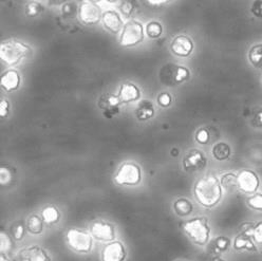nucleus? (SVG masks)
<instances>
[{
	"label": "nucleus",
	"mask_w": 262,
	"mask_h": 261,
	"mask_svg": "<svg viewBox=\"0 0 262 261\" xmlns=\"http://www.w3.org/2000/svg\"><path fill=\"white\" fill-rule=\"evenodd\" d=\"M238 189L242 192L252 194L255 193L260 185V180L258 175L251 169H242L237 175Z\"/></svg>",
	"instance_id": "11"
},
{
	"label": "nucleus",
	"mask_w": 262,
	"mask_h": 261,
	"mask_svg": "<svg viewBox=\"0 0 262 261\" xmlns=\"http://www.w3.org/2000/svg\"><path fill=\"white\" fill-rule=\"evenodd\" d=\"M0 261H12L8 256H6V254H2L0 256Z\"/></svg>",
	"instance_id": "44"
},
{
	"label": "nucleus",
	"mask_w": 262,
	"mask_h": 261,
	"mask_svg": "<svg viewBox=\"0 0 262 261\" xmlns=\"http://www.w3.org/2000/svg\"><path fill=\"white\" fill-rule=\"evenodd\" d=\"M102 23L104 28L111 32L113 34H118L120 32H122L124 28V23L121 18V16L118 12L116 11H106L103 13V17H102Z\"/></svg>",
	"instance_id": "15"
},
{
	"label": "nucleus",
	"mask_w": 262,
	"mask_h": 261,
	"mask_svg": "<svg viewBox=\"0 0 262 261\" xmlns=\"http://www.w3.org/2000/svg\"><path fill=\"white\" fill-rule=\"evenodd\" d=\"M27 231V225L23 221H18L12 227V237L15 241H21L26 236Z\"/></svg>",
	"instance_id": "31"
},
{
	"label": "nucleus",
	"mask_w": 262,
	"mask_h": 261,
	"mask_svg": "<svg viewBox=\"0 0 262 261\" xmlns=\"http://www.w3.org/2000/svg\"><path fill=\"white\" fill-rule=\"evenodd\" d=\"M173 210L179 217H188L193 211V204L187 198H178L173 202Z\"/></svg>",
	"instance_id": "21"
},
{
	"label": "nucleus",
	"mask_w": 262,
	"mask_h": 261,
	"mask_svg": "<svg viewBox=\"0 0 262 261\" xmlns=\"http://www.w3.org/2000/svg\"><path fill=\"white\" fill-rule=\"evenodd\" d=\"M251 11L256 17L262 18V0H255L252 5Z\"/></svg>",
	"instance_id": "39"
},
{
	"label": "nucleus",
	"mask_w": 262,
	"mask_h": 261,
	"mask_svg": "<svg viewBox=\"0 0 262 261\" xmlns=\"http://www.w3.org/2000/svg\"><path fill=\"white\" fill-rule=\"evenodd\" d=\"M183 232L195 246L204 247L210 239V226L206 217H194L183 224Z\"/></svg>",
	"instance_id": "3"
},
{
	"label": "nucleus",
	"mask_w": 262,
	"mask_h": 261,
	"mask_svg": "<svg viewBox=\"0 0 262 261\" xmlns=\"http://www.w3.org/2000/svg\"><path fill=\"white\" fill-rule=\"evenodd\" d=\"M127 258V250L123 242L111 241L104 247L101 259L102 261H125Z\"/></svg>",
	"instance_id": "13"
},
{
	"label": "nucleus",
	"mask_w": 262,
	"mask_h": 261,
	"mask_svg": "<svg viewBox=\"0 0 262 261\" xmlns=\"http://www.w3.org/2000/svg\"><path fill=\"white\" fill-rule=\"evenodd\" d=\"M13 247L12 238L8 233H6L4 230L0 233V250H2V254L9 253Z\"/></svg>",
	"instance_id": "32"
},
{
	"label": "nucleus",
	"mask_w": 262,
	"mask_h": 261,
	"mask_svg": "<svg viewBox=\"0 0 262 261\" xmlns=\"http://www.w3.org/2000/svg\"><path fill=\"white\" fill-rule=\"evenodd\" d=\"M136 118L140 122H146L152 119L156 114V109L154 104L148 100H143L140 102L136 109Z\"/></svg>",
	"instance_id": "19"
},
{
	"label": "nucleus",
	"mask_w": 262,
	"mask_h": 261,
	"mask_svg": "<svg viewBox=\"0 0 262 261\" xmlns=\"http://www.w3.org/2000/svg\"><path fill=\"white\" fill-rule=\"evenodd\" d=\"M170 2H172V0H147V3L152 7H161L163 5L169 4Z\"/></svg>",
	"instance_id": "42"
},
{
	"label": "nucleus",
	"mask_w": 262,
	"mask_h": 261,
	"mask_svg": "<svg viewBox=\"0 0 262 261\" xmlns=\"http://www.w3.org/2000/svg\"><path fill=\"white\" fill-rule=\"evenodd\" d=\"M234 249L236 251H250V252H256L257 248L254 243L253 238L244 232H241L234 240Z\"/></svg>",
	"instance_id": "20"
},
{
	"label": "nucleus",
	"mask_w": 262,
	"mask_h": 261,
	"mask_svg": "<svg viewBox=\"0 0 262 261\" xmlns=\"http://www.w3.org/2000/svg\"><path fill=\"white\" fill-rule=\"evenodd\" d=\"M193 194L201 206L212 208L220 203L223 197V187L216 176L208 175L194 183Z\"/></svg>",
	"instance_id": "1"
},
{
	"label": "nucleus",
	"mask_w": 262,
	"mask_h": 261,
	"mask_svg": "<svg viewBox=\"0 0 262 261\" xmlns=\"http://www.w3.org/2000/svg\"><path fill=\"white\" fill-rule=\"evenodd\" d=\"M120 11L125 18H130L136 11V6L133 0H123L120 5Z\"/></svg>",
	"instance_id": "33"
},
{
	"label": "nucleus",
	"mask_w": 262,
	"mask_h": 261,
	"mask_svg": "<svg viewBox=\"0 0 262 261\" xmlns=\"http://www.w3.org/2000/svg\"><path fill=\"white\" fill-rule=\"evenodd\" d=\"M40 217L42 218L45 224L53 225L59 222L60 220V211L59 209L54 205H47L42 208Z\"/></svg>",
	"instance_id": "22"
},
{
	"label": "nucleus",
	"mask_w": 262,
	"mask_h": 261,
	"mask_svg": "<svg viewBox=\"0 0 262 261\" xmlns=\"http://www.w3.org/2000/svg\"><path fill=\"white\" fill-rule=\"evenodd\" d=\"M118 95L122 104H130L140 100L141 90L137 85L130 83V81H125L121 85Z\"/></svg>",
	"instance_id": "17"
},
{
	"label": "nucleus",
	"mask_w": 262,
	"mask_h": 261,
	"mask_svg": "<svg viewBox=\"0 0 262 261\" xmlns=\"http://www.w3.org/2000/svg\"><path fill=\"white\" fill-rule=\"evenodd\" d=\"M178 261H185V260H178Z\"/></svg>",
	"instance_id": "49"
},
{
	"label": "nucleus",
	"mask_w": 262,
	"mask_h": 261,
	"mask_svg": "<svg viewBox=\"0 0 262 261\" xmlns=\"http://www.w3.org/2000/svg\"><path fill=\"white\" fill-rule=\"evenodd\" d=\"M89 232L94 239L103 242L114 241L117 237V231L114 225L104 220H94L91 222Z\"/></svg>",
	"instance_id": "8"
},
{
	"label": "nucleus",
	"mask_w": 262,
	"mask_h": 261,
	"mask_svg": "<svg viewBox=\"0 0 262 261\" xmlns=\"http://www.w3.org/2000/svg\"><path fill=\"white\" fill-rule=\"evenodd\" d=\"M32 54V49L18 39H9L0 46V58L8 66H16Z\"/></svg>",
	"instance_id": "2"
},
{
	"label": "nucleus",
	"mask_w": 262,
	"mask_h": 261,
	"mask_svg": "<svg viewBox=\"0 0 262 261\" xmlns=\"http://www.w3.org/2000/svg\"><path fill=\"white\" fill-rule=\"evenodd\" d=\"M27 230L32 235H40L43 232L45 222L38 215H31L27 220Z\"/></svg>",
	"instance_id": "24"
},
{
	"label": "nucleus",
	"mask_w": 262,
	"mask_h": 261,
	"mask_svg": "<svg viewBox=\"0 0 262 261\" xmlns=\"http://www.w3.org/2000/svg\"><path fill=\"white\" fill-rule=\"evenodd\" d=\"M170 50L179 57H188L193 51V41L186 35H178L170 42Z\"/></svg>",
	"instance_id": "14"
},
{
	"label": "nucleus",
	"mask_w": 262,
	"mask_h": 261,
	"mask_svg": "<svg viewBox=\"0 0 262 261\" xmlns=\"http://www.w3.org/2000/svg\"><path fill=\"white\" fill-rule=\"evenodd\" d=\"M210 261H225V260L222 259L221 257H215V258H212Z\"/></svg>",
	"instance_id": "45"
},
{
	"label": "nucleus",
	"mask_w": 262,
	"mask_h": 261,
	"mask_svg": "<svg viewBox=\"0 0 262 261\" xmlns=\"http://www.w3.org/2000/svg\"><path fill=\"white\" fill-rule=\"evenodd\" d=\"M220 183L223 187V189L227 191H234L238 188V182H237V175L233 172H226L220 177Z\"/></svg>",
	"instance_id": "25"
},
{
	"label": "nucleus",
	"mask_w": 262,
	"mask_h": 261,
	"mask_svg": "<svg viewBox=\"0 0 262 261\" xmlns=\"http://www.w3.org/2000/svg\"><path fill=\"white\" fill-rule=\"evenodd\" d=\"M88 2H90V3H93V4H97V3H101L102 0H88Z\"/></svg>",
	"instance_id": "47"
},
{
	"label": "nucleus",
	"mask_w": 262,
	"mask_h": 261,
	"mask_svg": "<svg viewBox=\"0 0 262 261\" xmlns=\"http://www.w3.org/2000/svg\"><path fill=\"white\" fill-rule=\"evenodd\" d=\"M231 244H232V241L228 237L220 236L214 240L211 249H212V252L218 255L226 252L229 249V247H231Z\"/></svg>",
	"instance_id": "27"
},
{
	"label": "nucleus",
	"mask_w": 262,
	"mask_h": 261,
	"mask_svg": "<svg viewBox=\"0 0 262 261\" xmlns=\"http://www.w3.org/2000/svg\"><path fill=\"white\" fill-rule=\"evenodd\" d=\"M66 243L75 253L89 254L93 249V237L90 232H86L79 228H70L64 235Z\"/></svg>",
	"instance_id": "5"
},
{
	"label": "nucleus",
	"mask_w": 262,
	"mask_h": 261,
	"mask_svg": "<svg viewBox=\"0 0 262 261\" xmlns=\"http://www.w3.org/2000/svg\"><path fill=\"white\" fill-rule=\"evenodd\" d=\"M157 102L160 107L162 108H168L172 103V96L168 92H162L158 95Z\"/></svg>",
	"instance_id": "36"
},
{
	"label": "nucleus",
	"mask_w": 262,
	"mask_h": 261,
	"mask_svg": "<svg viewBox=\"0 0 262 261\" xmlns=\"http://www.w3.org/2000/svg\"><path fill=\"white\" fill-rule=\"evenodd\" d=\"M190 77V71L184 66L172 62L164 64L159 71L160 83L167 87H176L185 83Z\"/></svg>",
	"instance_id": "4"
},
{
	"label": "nucleus",
	"mask_w": 262,
	"mask_h": 261,
	"mask_svg": "<svg viewBox=\"0 0 262 261\" xmlns=\"http://www.w3.org/2000/svg\"><path fill=\"white\" fill-rule=\"evenodd\" d=\"M252 123H253V126L257 128H262V108L258 109L255 112Z\"/></svg>",
	"instance_id": "41"
},
{
	"label": "nucleus",
	"mask_w": 262,
	"mask_h": 261,
	"mask_svg": "<svg viewBox=\"0 0 262 261\" xmlns=\"http://www.w3.org/2000/svg\"><path fill=\"white\" fill-rule=\"evenodd\" d=\"M207 165V157L200 149H190L182 160V166L186 172H198Z\"/></svg>",
	"instance_id": "9"
},
{
	"label": "nucleus",
	"mask_w": 262,
	"mask_h": 261,
	"mask_svg": "<svg viewBox=\"0 0 262 261\" xmlns=\"http://www.w3.org/2000/svg\"><path fill=\"white\" fill-rule=\"evenodd\" d=\"M76 7H77L76 4L72 3V2L63 4L62 9H61L62 15L64 16V17H68V18L73 17V16L76 15V12H77V8Z\"/></svg>",
	"instance_id": "38"
},
{
	"label": "nucleus",
	"mask_w": 262,
	"mask_h": 261,
	"mask_svg": "<svg viewBox=\"0 0 262 261\" xmlns=\"http://www.w3.org/2000/svg\"><path fill=\"white\" fill-rule=\"evenodd\" d=\"M43 11H45L43 6L37 2H30L29 4H27L25 8V14L27 17H30V18L37 17V16H39Z\"/></svg>",
	"instance_id": "29"
},
{
	"label": "nucleus",
	"mask_w": 262,
	"mask_h": 261,
	"mask_svg": "<svg viewBox=\"0 0 262 261\" xmlns=\"http://www.w3.org/2000/svg\"><path fill=\"white\" fill-rule=\"evenodd\" d=\"M249 60L256 69H262V44L255 45L251 48Z\"/></svg>",
	"instance_id": "26"
},
{
	"label": "nucleus",
	"mask_w": 262,
	"mask_h": 261,
	"mask_svg": "<svg viewBox=\"0 0 262 261\" xmlns=\"http://www.w3.org/2000/svg\"><path fill=\"white\" fill-rule=\"evenodd\" d=\"M122 102L119 95L112 93H105L98 99V108L103 111L104 117L107 119H112L120 113V106Z\"/></svg>",
	"instance_id": "12"
},
{
	"label": "nucleus",
	"mask_w": 262,
	"mask_h": 261,
	"mask_svg": "<svg viewBox=\"0 0 262 261\" xmlns=\"http://www.w3.org/2000/svg\"><path fill=\"white\" fill-rule=\"evenodd\" d=\"M21 261H52V258L42 247L30 246L20 253Z\"/></svg>",
	"instance_id": "16"
},
{
	"label": "nucleus",
	"mask_w": 262,
	"mask_h": 261,
	"mask_svg": "<svg viewBox=\"0 0 262 261\" xmlns=\"http://www.w3.org/2000/svg\"><path fill=\"white\" fill-rule=\"evenodd\" d=\"M67 0H48V4L50 6H59L62 4H66Z\"/></svg>",
	"instance_id": "43"
},
{
	"label": "nucleus",
	"mask_w": 262,
	"mask_h": 261,
	"mask_svg": "<svg viewBox=\"0 0 262 261\" xmlns=\"http://www.w3.org/2000/svg\"><path fill=\"white\" fill-rule=\"evenodd\" d=\"M211 155L214 157L215 160L219 162H223L229 159L232 155V149L231 146H229L227 143L224 142H219L216 143L211 148Z\"/></svg>",
	"instance_id": "23"
},
{
	"label": "nucleus",
	"mask_w": 262,
	"mask_h": 261,
	"mask_svg": "<svg viewBox=\"0 0 262 261\" xmlns=\"http://www.w3.org/2000/svg\"><path fill=\"white\" fill-rule=\"evenodd\" d=\"M20 83L21 77L19 73L14 69H9L5 71L2 75V79H0L2 88L7 92H13L15 90H17L20 86Z\"/></svg>",
	"instance_id": "18"
},
{
	"label": "nucleus",
	"mask_w": 262,
	"mask_h": 261,
	"mask_svg": "<svg viewBox=\"0 0 262 261\" xmlns=\"http://www.w3.org/2000/svg\"><path fill=\"white\" fill-rule=\"evenodd\" d=\"M173 150H174V151H171V155H172V156H173V157H176V156H178V155H179V149H176V148H174V149H173Z\"/></svg>",
	"instance_id": "46"
},
{
	"label": "nucleus",
	"mask_w": 262,
	"mask_h": 261,
	"mask_svg": "<svg viewBox=\"0 0 262 261\" xmlns=\"http://www.w3.org/2000/svg\"><path fill=\"white\" fill-rule=\"evenodd\" d=\"M145 30L143 25L138 20H129L124 25L121 32L120 45L125 48H133L144 41Z\"/></svg>",
	"instance_id": "7"
},
{
	"label": "nucleus",
	"mask_w": 262,
	"mask_h": 261,
	"mask_svg": "<svg viewBox=\"0 0 262 261\" xmlns=\"http://www.w3.org/2000/svg\"><path fill=\"white\" fill-rule=\"evenodd\" d=\"M247 203L251 208H253L255 210L262 211V193H257V194L251 195L250 198H248Z\"/></svg>",
	"instance_id": "35"
},
{
	"label": "nucleus",
	"mask_w": 262,
	"mask_h": 261,
	"mask_svg": "<svg viewBox=\"0 0 262 261\" xmlns=\"http://www.w3.org/2000/svg\"><path fill=\"white\" fill-rule=\"evenodd\" d=\"M145 32L149 38L158 39L163 34V27L158 21H149L146 26Z\"/></svg>",
	"instance_id": "28"
},
{
	"label": "nucleus",
	"mask_w": 262,
	"mask_h": 261,
	"mask_svg": "<svg viewBox=\"0 0 262 261\" xmlns=\"http://www.w3.org/2000/svg\"><path fill=\"white\" fill-rule=\"evenodd\" d=\"M108 3H110V4H116V3H118L119 0H107Z\"/></svg>",
	"instance_id": "48"
},
{
	"label": "nucleus",
	"mask_w": 262,
	"mask_h": 261,
	"mask_svg": "<svg viewBox=\"0 0 262 261\" xmlns=\"http://www.w3.org/2000/svg\"><path fill=\"white\" fill-rule=\"evenodd\" d=\"M10 112V103L6 99H3L2 102H0V117L3 119L7 118L9 116Z\"/></svg>",
	"instance_id": "40"
},
{
	"label": "nucleus",
	"mask_w": 262,
	"mask_h": 261,
	"mask_svg": "<svg viewBox=\"0 0 262 261\" xmlns=\"http://www.w3.org/2000/svg\"><path fill=\"white\" fill-rule=\"evenodd\" d=\"M242 232L249 234L256 243L262 244V221L258 222L256 225H251L249 228L243 230Z\"/></svg>",
	"instance_id": "30"
},
{
	"label": "nucleus",
	"mask_w": 262,
	"mask_h": 261,
	"mask_svg": "<svg viewBox=\"0 0 262 261\" xmlns=\"http://www.w3.org/2000/svg\"><path fill=\"white\" fill-rule=\"evenodd\" d=\"M142 168L136 162H124L114 176V182L120 186H137L142 182Z\"/></svg>",
	"instance_id": "6"
},
{
	"label": "nucleus",
	"mask_w": 262,
	"mask_h": 261,
	"mask_svg": "<svg viewBox=\"0 0 262 261\" xmlns=\"http://www.w3.org/2000/svg\"><path fill=\"white\" fill-rule=\"evenodd\" d=\"M13 180V172L10 170L9 167L3 166L0 168V183L3 186L8 185Z\"/></svg>",
	"instance_id": "37"
},
{
	"label": "nucleus",
	"mask_w": 262,
	"mask_h": 261,
	"mask_svg": "<svg viewBox=\"0 0 262 261\" xmlns=\"http://www.w3.org/2000/svg\"><path fill=\"white\" fill-rule=\"evenodd\" d=\"M78 17L80 21L87 26L97 25L102 20L103 13L96 4L85 2L78 8Z\"/></svg>",
	"instance_id": "10"
},
{
	"label": "nucleus",
	"mask_w": 262,
	"mask_h": 261,
	"mask_svg": "<svg viewBox=\"0 0 262 261\" xmlns=\"http://www.w3.org/2000/svg\"><path fill=\"white\" fill-rule=\"evenodd\" d=\"M195 141L198 142L201 145H205L209 142L210 140V134H209V130L207 128H200L196 130L195 136H194Z\"/></svg>",
	"instance_id": "34"
}]
</instances>
